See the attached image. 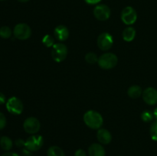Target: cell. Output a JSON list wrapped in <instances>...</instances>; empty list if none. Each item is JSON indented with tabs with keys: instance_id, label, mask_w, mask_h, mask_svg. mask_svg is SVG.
Wrapping results in <instances>:
<instances>
[{
	"instance_id": "8",
	"label": "cell",
	"mask_w": 157,
	"mask_h": 156,
	"mask_svg": "<svg viewBox=\"0 0 157 156\" xmlns=\"http://www.w3.org/2000/svg\"><path fill=\"white\" fill-rule=\"evenodd\" d=\"M23 128L27 133L31 135H35L39 132L41 128V124L38 119L35 117H29L25 120L23 123Z\"/></svg>"
},
{
	"instance_id": "16",
	"label": "cell",
	"mask_w": 157,
	"mask_h": 156,
	"mask_svg": "<svg viewBox=\"0 0 157 156\" xmlns=\"http://www.w3.org/2000/svg\"><path fill=\"white\" fill-rule=\"evenodd\" d=\"M135 36H136V31L132 27L126 28L123 32V38L124 41H127V42H130L133 41Z\"/></svg>"
},
{
	"instance_id": "14",
	"label": "cell",
	"mask_w": 157,
	"mask_h": 156,
	"mask_svg": "<svg viewBox=\"0 0 157 156\" xmlns=\"http://www.w3.org/2000/svg\"><path fill=\"white\" fill-rule=\"evenodd\" d=\"M88 154L90 156H105V149L98 143H94L88 148Z\"/></svg>"
},
{
	"instance_id": "7",
	"label": "cell",
	"mask_w": 157,
	"mask_h": 156,
	"mask_svg": "<svg viewBox=\"0 0 157 156\" xmlns=\"http://www.w3.org/2000/svg\"><path fill=\"white\" fill-rule=\"evenodd\" d=\"M121 19L124 24L130 25L136 22L137 19V13L131 6H127L123 9L121 12Z\"/></svg>"
},
{
	"instance_id": "5",
	"label": "cell",
	"mask_w": 157,
	"mask_h": 156,
	"mask_svg": "<svg viewBox=\"0 0 157 156\" xmlns=\"http://www.w3.org/2000/svg\"><path fill=\"white\" fill-rule=\"evenodd\" d=\"M6 109L11 114L20 115L23 112L24 106L21 99L15 96H12L6 102Z\"/></svg>"
},
{
	"instance_id": "19",
	"label": "cell",
	"mask_w": 157,
	"mask_h": 156,
	"mask_svg": "<svg viewBox=\"0 0 157 156\" xmlns=\"http://www.w3.org/2000/svg\"><path fill=\"white\" fill-rule=\"evenodd\" d=\"M12 36V30L8 26H2L0 28V37L5 39L9 38Z\"/></svg>"
},
{
	"instance_id": "3",
	"label": "cell",
	"mask_w": 157,
	"mask_h": 156,
	"mask_svg": "<svg viewBox=\"0 0 157 156\" xmlns=\"http://www.w3.org/2000/svg\"><path fill=\"white\" fill-rule=\"evenodd\" d=\"M67 56V48L63 43H56L54 44L52 50V57L56 62L64 61Z\"/></svg>"
},
{
	"instance_id": "31",
	"label": "cell",
	"mask_w": 157,
	"mask_h": 156,
	"mask_svg": "<svg viewBox=\"0 0 157 156\" xmlns=\"http://www.w3.org/2000/svg\"><path fill=\"white\" fill-rule=\"evenodd\" d=\"M18 1L20 2H27L29 0H18Z\"/></svg>"
},
{
	"instance_id": "30",
	"label": "cell",
	"mask_w": 157,
	"mask_h": 156,
	"mask_svg": "<svg viewBox=\"0 0 157 156\" xmlns=\"http://www.w3.org/2000/svg\"><path fill=\"white\" fill-rule=\"evenodd\" d=\"M153 116H154V119L157 120V108L155 109V110L153 111Z\"/></svg>"
},
{
	"instance_id": "17",
	"label": "cell",
	"mask_w": 157,
	"mask_h": 156,
	"mask_svg": "<svg viewBox=\"0 0 157 156\" xmlns=\"http://www.w3.org/2000/svg\"><path fill=\"white\" fill-rule=\"evenodd\" d=\"M0 146L5 151H9L13 146V142L12 139L8 136H2L0 139Z\"/></svg>"
},
{
	"instance_id": "1",
	"label": "cell",
	"mask_w": 157,
	"mask_h": 156,
	"mask_svg": "<svg viewBox=\"0 0 157 156\" xmlns=\"http://www.w3.org/2000/svg\"><path fill=\"white\" fill-rule=\"evenodd\" d=\"M84 122L87 127L92 129H100L104 123V119L98 112L89 110L84 113Z\"/></svg>"
},
{
	"instance_id": "23",
	"label": "cell",
	"mask_w": 157,
	"mask_h": 156,
	"mask_svg": "<svg viewBox=\"0 0 157 156\" xmlns=\"http://www.w3.org/2000/svg\"><path fill=\"white\" fill-rule=\"evenodd\" d=\"M98 58H98L96 54L94 52H89L85 55V61L90 64H94L98 62Z\"/></svg>"
},
{
	"instance_id": "25",
	"label": "cell",
	"mask_w": 157,
	"mask_h": 156,
	"mask_svg": "<svg viewBox=\"0 0 157 156\" xmlns=\"http://www.w3.org/2000/svg\"><path fill=\"white\" fill-rule=\"evenodd\" d=\"M15 145L17 147H25V141H24L21 139H18L15 141Z\"/></svg>"
},
{
	"instance_id": "9",
	"label": "cell",
	"mask_w": 157,
	"mask_h": 156,
	"mask_svg": "<svg viewBox=\"0 0 157 156\" xmlns=\"http://www.w3.org/2000/svg\"><path fill=\"white\" fill-rule=\"evenodd\" d=\"M98 46L101 50H108L112 47L113 44V37L107 32L101 34L98 38Z\"/></svg>"
},
{
	"instance_id": "22",
	"label": "cell",
	"mask_w": 157,
	"mask_h": 156,
	"mask_svg": "<svg viewBox=\"0 0 157 156\" xmlns=\"http://www.w3.org/2000/svg\"><path fill=\"white\" fill-rule=\"evenodd\" d=\"M150 137L153 141L157 142V120L156 119L153 121L151 124V126L150 128Z\"/></svg>"
},
{
	"instance_id": "26",
	"label": "cell",
	"mask_w": 157,
	"mask_h": 156,
	"mask_svg": "<svg viewBox=\"0 0 157 156\" xmlns=\"http://www.w3.org/2000/svg\"><path fill=\"white\" fill-rule=\"evenodd\" d=\"M75 156H87V154H86V152L84 150L78 149L75 151Z\"/></svg>"
},
{
	"instance_id": "4",
	"label": "cell",
	"mask_w": 157,
	"mask_h": 156,
	"mask_svg": "<svg viewBox=\"0 0 157 156\" xmlns=\"http://www.w3.org/2000/svg\"><path fill=\"white\" fill-rule=\"evenodd\" d=\"M13 35L18 40H26L32 35V29L25 23H19L14 28Z\"/></svg>"
},
{
	"instance_id": "27",
	"label": "cell",
	"mask_w": 157,
	"mask_h": 156,
	"mask_svg": "<svg viewBox=\"0 0 157 156\" xmlns=\"http://www.w3.org/2000/svg\"><path fill=\"white\" fill-rule=\"evenodd\" d=\"M84 1L89 5H96L98 4L101 0H84Z\"/></svg>"
},
{
	"instance_id": "11",
	"label": "cell",
	"mask_w": 157,
	"mask_h": 156,
	"mask_svg": "<svg viewBox=\"0 0 157 156\" xmlns=\"http://www.w3.org/2000/svg\"><path fill=\"white\" fill-rule=\"evenodd\" d=\"M143 99L147 104L150 106L157 103V90L153 87H148L143 91Z\"/></svg>"
},
{
	"instance_id": "6",
	"label": "cell",
	"mask_w": 157,
	"mask_h": 156,
	"mask_svg": "<svg viewBox=\"0 0 157 156\" xmlns=\"http://www.w3.org/2000/svg\"><path fill=\"white\" fill-rule=\"evenodd\" d=\"M44 140L42 136L39 135H32L25 141V148L30 151H36L42 147Z\"/></svg>"
},
{
	"instance_id": "24",
	"label": "cell",
	"mask_w": 157,
	"mask_h": 156,
	"mask_svg": "<svg viewBox=\"0 0 157 156\" xmlns=\"http://www.w3.org/2000/svg\"><path fill=\"white\" fill-rule=\"evenodd\" d=\"M6 125V118L2 113L0 112V130L3 129Z\"/></svg>"
},
{
	"instance_id": "18",
	"label": "cell",
	"mask_w": 157,
	"mask_h": 156,
	"mask_svg": "<svg viewBox=\"0 0 157 156\" xmlns=\"http://www.w3.org/2000/svg\"><path fill=\"white\" fill-rule=\"evenodd\" d=\"M48 156H65L64 151L60 147L54 145L48 148L47 152Z\"/></svg>"
},
{
	"instance_id": "10",
	"label": "cell",
	"mask_w": 157,
	"mask_h": 156,
	"mask_svg": "<svg viewBox=\"0 0 157 156\" xmlns=\"http://www.w3.org/2000/svg\"><path fill=\"white\" fill-rule=\"evenodd\" d=\"M94 15L99 21H106L110 16V9L107 5H98L94 9Z\"/></svg>"
},
{
	"instance_id": "20",
	"label": "cell",
	"mask_w": 157,
	"mask_h": 156,
	"mask_svg": "<svg viewBox=\"0 0 157 156\" xmlns=\"http://www.w3.org/2000/svg\"><path fill=\"white\" fill-rule=\"evenodd\" d=\"M141 119L144 122H150L154 119V116H153V113L149 111V110H146L144 111L141 114Z\"/></svg>"
},
{
	"instance_id": "28",
	"label": "cell",
	"mask_w": 157,
	"mask_h": 156,
	"mask_svg": "<svg viewBox=\"0 0 157 156\" xmlns=\"http://www.w3.org/2000/svg\"><path fill=\"white\" fill-rule=\"evenodd\" d=\"M6 102V96H5L2 93H1V92H0V105H2V104H4Z\"/></svg>"
},
{
	"instance_id": "12",
	"label": "cell",
	"mask_w": 157,
	"mask_h": 156,
	"mask_svg": "<svg viewBox=\"0 0 157 156\" xmlns=\"http://www.w3.org/2000/svg\"><path fill=\"white\" fill-rule=\"evenodd\" d=\"M55 38L59 41H64L67 40L69 37V31L66 26L58 25L57 26L54 31Z\"/></svg>"
},
{
	"instance_id": "2",
	"label": "cell",
	"mask_w": 157,
	"mask_h": 156,
	"mask_svg": "<svg viewBox=\"0 0 157 156\" xmlns=\"http://www.w3.org/2000/svg\"><path fill=\"white\" fill-rule=\"evenodd\" d=\"M118 58L114 54L105 53L98 58V65L104 70H110L113 68L117 64Z\"/></svg>"
},
{
	"instance_id": "21",
	"label": "cell",
	"mask_w": 157,
	"mask_h": 156,
	"mask_svg": "<svg viewBox=\"0 0 157 156\" xmlns=\"http://www.w3.org/2000/svg\"><path fill=\"white\" fill-rule=\"evenodd\" d=\"M42 43L44 44V46L48 47H53L54 44H55V38L52 35H46L43 37Z\"/></svg>"
},
{
	"instance_id": "32",
	"label": "cell",
	"mask_w": 157,
	"mask_h": 156,
	"mask_svg": "<svg viewBox=\"0 0 157 156\" xmlns=\"http://www.w3.org/2000/svg\"><path fill=\"white\" fill-rule=\"evenodd\" d=\"M0 1H4V0H0Z\"/></svg>"
},
{
	"instance_id": "13",
	"label": "cell",
	"mask_w": 157,
	"mask_h": 156,
	"mask_svg": "<svg viewBox=\"0 0 157 156\" xmlns=\"http://www.w3.org/2000/svg\"><path fill=\"white\" fill-rule=\"evenodd\" d=\"M97 138L100 143L103 144V145H108L112 140L111 134L108 130L105 129V128H101L100 129H98Z\"/></svg>"
},
{
	"instance_id": "15",
	"label": "cell",
	"mask_w": 157,
	"mask_h": 156,
	"mask_svg": "<svg viewBox=\"0 0 157 156\" xmlns=\"http://www.w3.org/2000/svg\"><path fill=\"white\" fill-rule=\"evenodd\" d=\"M142 88L140 86L137 85L131 86L128 89V90H127V94H128V96L130 98H133V99H137V98H139L142 95Z\"/></svg>"
},
{
	"instance_id": "29",
	"label": "cell",
	"mask_w": 157,
	"mask_h": 156,
	"mask_svg": "<svg viewBox=\"0 0 157 156\" xmlns=\"http://www.w3.org/2000/svg\"><path fill=\"white\" fill-rule=\"evenodd\" d=\"M2 156H19L18 154L15 152H6Z\"/></svg>"
}]
</instances>
